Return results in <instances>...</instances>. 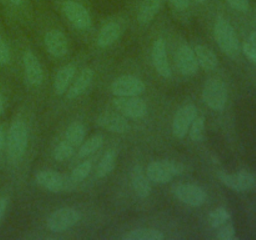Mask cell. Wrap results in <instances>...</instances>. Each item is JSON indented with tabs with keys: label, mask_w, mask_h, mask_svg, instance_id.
Listing matches in <instances>:
<instances>
[{
	"label": "cell",
	"mask_w": 256,
	"mask_h": 240,
	"mask_svg": "<svg viewBox=\"0 0 256 240\" xmlns=\"http://www.w3.org/2000/svg\"><path fill=\"white\" fill-rule=\"evenodd\" d=\"M214 36L218 45L228 56L235 58L242 52V45L232 25L224 18H218L214 28Z\"/></svg>",
	"instance_id": "obj_1"
},
{
	"label": "cell",
	"mask_w": 256,
	"mask_h": 240,
	"mask_svg": "<svg viewBox=\"0 0 256 240\" xmlns=\"http://www.w3.org/2000/svg\"><path fill=\"white\" fill-rule=\"evenodd\" d=\"M28 142H29V132L26 124L22 120H15L10 125L9 134L6 138L8 155L12 162H18L22 159L26 152Z\"/></svg>",
	"instance_id": "obj_2"
},
{
	"label": "cell",
	"mask_w": 256,
	"mask_h": 240,
	"mask_svg": "<svg viewBox=\"0 0 256 240\" xmlns=\"http://www.w3.org/2000/svg\"><path fill=\"white\" fill-rule=\"evenodd\" d=\"M202 99L210 109L222 112L228 102V88L220 79H209L204 85Z\"/></svg>",
	"instance_id": "obj_3"
},
{
	"label": "cell",
	"mask_w": 256,
	"mask_h": 240,
	"mask_svg": "<svg viewBox=\"0 0 256 240\" xmlns=\"http://www.w3.org/2000/svg\"><path fill=\"white\" fill-rule=\"evenodd\" d=\"M82 220V214L72 208H62L52 212L48 219V228L52 232H64Z\"/></svg>",
	"instance_id": "obj_4"
},
{
	"label": "cell",
	"mask_w": 256,
	"mask_h": 240,
	"mask_svg": "<svg viewBox=\"0 0 256 240\" xmlns=\"http://www.w3.org/2000/svg\"><path fill=\"white\" fill-rule=\"evenodd\" d=\"M114 106L120 114L129 119H142L148 114V105L139 96H116Z\"/></svg>",
	"instance_id": "obj_5"
},
{
	"label": "cell",
	"mask_w": 256,
	"mask_h": 240,
	"mask_svg": "<svg viewBox=\"0 0 256 240\" xmlns=\"http://www.w3.org/2000/svg\"><path fill=\"white\" fill-rule=\"evenodd\" d=\"M144 92V82L132 75L118 78L112 84V92L115 96H140Z\"/></svg>",
	"instance_id": "obj_6"
},
{
	"label": "cell",
	"mask_w": 256,
	"mask_h": 240,
	"mask_svg": "<svg viewBox=\"0 0 256 240\" xmlns=\"http://www.w3.org/2000/svg\"><path fill=\"white\" fill-rule=\"evenodd\" d=\"M174 194L178 200L190 206L199 208L206 202V192L194 184H180L174 188Z\"/></svg>",
	"instance_id": "obj_7"
},
{
	"label": "cell",
	"mask_w": 256,
	"mask_h": 240,
	"mask_svg": "<svg viewBox=\"0 0 256 240\" xmlns=\"http://www.w3.org/2000/svg\"><path fill=\"white\" fill-rule=\"evenodd\" d=\"M219 179L225 186L234 192H249L255 186L256 179L249 172H239L235 174H226V172H220Z\"/></svg>",
	"instance_id": "obj_8"
},
{
	"label": "cell",
	"mask_w": 256,
	"mask_h": 240,
	"mask_svg": "<svg viewBox=\"0 0 256 240\" xmlns=\"http://www.w3.org/2000/svg\"><path fill=\"white\" fill-rule=\"evenodd\" d=\"M65 16L75 28L80 30H88L92 26V16L86 8L76 2H66L62 6Z\"/></svg>",
	"instance_id": "obj_9"
},
{
	"label": "cell",
	"mask_w": 256,
	"mask_h": 240,
	"mask_svg": "<svg viewBox=\"0 0 256 240\" xmlns=\"http://www.w3.org/2000/svg\"><path fill=\"white\" fill-rule=\"evenodd\" d=\"M198 116V109L195 105L190 104L182 108L175 114L174 122H172V132L178 139H184L189 132V128L195 118Z\"/></svg>",
	"instance_id": "obj_10"
},
{
	"label": "cell",
	"mask_w": 256,
	"mask_h": 240,
	"mask_svg": "<svg viewBox=\"0 0 256 240\" xmlns=\"http://www.w3.org/2000/svg\"><path fill=\"white\" fill-rule=\"evenodd\" d=\"M98 124L102 129L108 130L115 134H125L130 130V124L128 122V118L120 114L119 112H104L98 116Z\"/></svg>",
	"instance_id": "obj_11"
},
{
	"label": "cell",
	"mask_w": 256,
	"mask_h": 240,
	"mask_svg": "<svg viewBox=\"0 0 256 240\" xmlns=\"http://www.w3.org/2000/svg\"><path fill=\"white\" fill-rule=\"evenodd\" d=\"M36 182L40 186L44 188V189L49 190V192H60L66 190L70 186V182H72V180L70 179L69 182L64 175H62L58 172L42 170V172H38Z\"/></svg>",
	"instance_id": "obj_12"
},
{
	"label": "cell",
	"mask_w": 256,
	"mask_h": 240,
	"mask_svg": "<svg viewBox=\"0 0 256 240\" xmlns=\"http://www.w3.org/2000/svg\"><path fill=\"white\" fill-rule=\"evenodd\" d=\"M152 64H154L155 70L160 76L169 79L172 78V69H170L169 59H168V52H166V44L162 39L155 40L154 45H152Z\"/></svg>",
	"instance_id": "obj_13"
},
{
	"label": "cell",
	"mask_w": 256,
	"mask_h": 240,
	"mask_svg": "<svg viewBox=\"0 0 256 240\" xmlns=\"http://www.w3.org/2000/svg\"><path fill=\"white\" fill-rule=\"evenodd\" d=\"M22 62H24V72H25V79L28 80L30 85L32 86H39L42 84L44 80V72L40 62L35 54L30 50L24 52L22 56Z\"/></svg>",
	"instance_id": "obj_14"
},
{
	"label": "cell",
	"mask_w": 256,
	"mask_h": 240,
	"mask_svg": "<svg viewBox=\"0 0 256 240\" xmlns=\"http://www.w3.org/2000/svg\"><path fill=\"white\" fill-rule=\"evenodd\" d=\"M45 48L48 52L55 58H62L68 54V39L60 30H50L44 38Z\"/></svg>",
	"instance_id": "obj_15"
},
{
	"label": "cell",
	"mask_w": 256,
	"mask_h": 240,
	"mask_svg": "<svg viewBox=\"0 0 256 240\" xmlns=\"http://www.w3.org/2000/svg\"><path fill=\"white\" fill-rule=\"evenodd\" d=\"M178 65L180 72L186 76H192L199 70V62H198L195 52L189 45H182L178 52Z\"/></svg>",
	"instance_id": "obj_16"
},
{
	"label": "cell",
	"mask_w": 256,
	"mask_h": 240,
	"mask_svg": "<svg viewBox=\"0 0 256 240\" xmlns=\"http://www.w3.org/2000/svg\"><path fill=\"white\" fill-rule=\"evenodd\" d=\"M146 175L150 182H156V184H168L174 178V174L172 172L169 164H168V160L150 162L148 165Z\"/></svg>",
	"instance_id": "obj_17"
},
{
	"label": "cell",
	"mask_w": 256,
	"mask_h": 240,
	"mask_svg": "<svg viewBox=\"0 0 256 240\" xmlns=\"http://www.w3.org/2000/svg\"><path fill=\"white\" fill-rule=\"evenodd\" d=\"M94 70H92L90 68L82 70V72L79 74L78 79L75 80L74 84L72 85L70 89H68L66 92V98L69 100H74L76 98L82 96L85 92L88 90V88L92 85V80H94Z\"/></svg>",
	"instance_id": "obj_18"
},
{
	"label": "cell",
	"mask_w": 256,
	"mask_h": 240,
	"mask_svg": "<svg viewBox=\"0 0 256 240\" xmlns=\"http://www.w3.org/2000/svg\"><path fill=\"white\" fill-rule=\"evenodd\" d=\"M132 184L138 196L145 199V198H148L150 195V192H152L150 180L148 178L146 172H144V169L140 165H135L134 169H132Z\"/></svg>",
	"instance_id": "obj_19"
},
{
	"label": "cell",
	"mask_w": 256,
	"mask_h": 240,
	"mask_svg": "<svg viewBox=\"0 0 256 240\" xmlns=\"http://www.w3.org/2000/svg\"><path fill=\"white\" fill-rule=\"evenodd\" d=\"M75 74H76V66L74 64L65 65L58 72L54 80V90L58 95H62L68 92L70 82L74 80Z\"/></svg>",
	"instance_id": "obj_20"
},
{
	"label": "cell",
	"mask_w": 256,
	"mask_h": 240,
	"mask_svg": "<svg viewBox=\"0 0 256 240\" xmlns=\"http://www.w3.org/2000/svg\"><path fill=\"white\" fill-rule=\"evenodd\" d=\"M122 29L118 22H109L102 28L98 36V45L100 48L112 46L122 36Z\"/></svg>",
	"instance_id": "obj_21"
},
{
	"label": "cell",
	"mask_w": 256,
	"mask_h": 240,
	"mask_svg": "<svg viewBox=\"0 0 256 240\" xmlns=\"http://www.w3.org/2000/svg\"><path fill=\"white\" fill-rule=\"evenodd\" d=\"M194 52L196 55L199 66H202L206 72L216 69L218 65H219V60H218L216 54L210 48L205 46V45H198Z\"/></svg>",
	"instance_id": "obj_22"
},
{
	"label": "cell",
	"mask_w": 256,
	"mask_h": 240,
	"mask_svg": "<svg viewBox=\"0 0 256 240\" xmlns=\"http://www.w3.org/2000/svg\"><path fill=\"white\" fill-rule=\"evenodd\" d=\"M162 8V0H144L138 12V20L142 25H146L156 16Z\"/></svg>",
	"instance_id": "obj_23"
},
{
	"label": "cell",
	"mask_w": 256,
	"mask_h": 240,
	"mask_svg": "<svg viewBox=\"0 0 256 240\" xmlns=\"http://www.w3.org/2000/svg\"><path fill=\"white\" fill-rule=\"evenodd\" d=\"M85 135H86V130H85L84 124H82L80 122H74L68 126L65 140H68L70 144L76 148L84 142Z\"/></svg>",
	"instance_id": "obj_24"
},
{
	"label": "cell",
	"mask_w": 256,
	"mask_h": 240,
	"mask_svg": "<svg viewBox=\"0 0 256 240\" xmlns=\"http://www.w3.org/2000/svg\"><path fill=\"white\" fill-rule=\"evenodd\" d=\"M164 234L155 229H135L122 236L124 240H162Z\"/></svg>",
	"instance_id": "obj_25"
},
{
	"label": "cell",
	"mask_w": 256,
	"mask_h": 240,
	"mask_svg": "<svg viewBox=\"0 0 256 240\" xmlns=\"http://www.w3.org/2000/svg\"><path fill=\"white\" fill-rule=\"evenodd\" d=\"M115 164H116V152L114 150H109L108 152H105L104 156L100 160L99 165H98L96 176L99 179L108 176L114 170Z\"/></svg>",
	"instance_id": "obj_26"
},
{
	"label": "cell",
	"mask_w": 256,
	"mask_h": 240,
	"mask_svg": "<svg viewBox=\"0 0 256 240\" xmlns=\"http://www.w3.org/2000/svg\"><path fill=\"white\" fill-rule=\"evenodd\" d=\"M102 145H104V138L102 135H94L85 142H82L78 155H79L80 159H84V158L90 156L92 154L96 152L98 150L102 149Z\"/></svg>",
	"instance_id": "obj_27"
},
{
	"label": "cell",
	"mask_w": 256,
	"mask_h": 240,
	"mask_svg": "<svg viewBox=\"0 0 256 240\" xmlns=\"http://www.w3.org/2000/svg\"><path fill=\"white\" fill-rule=\"evenodd\" d=\"M230 219H232V215L225 208H218L209 215V222L214 229H219L222 225L228 224Z\"/></svg>",
	"instance_id": "obj_28"
},
{
	"label": "cell",
	"mask_w": 256,
	"mask_h": 240,
	"mask_svg": "<svg viewBox=\"0 0 256 240\" xmlns=\"http://www.w3.org/2000/svg\"><path fill=\"white\" fill-rule=\"evenodd\" d=\"M205 134V118L196 116L189 128V135L192 142H202Z\"/></svg>",
	"instance_id": "obj_29"
},
{
	"label": "cell",
	"mask_w": 256,
	"mask_h": 240,
	"mask_svg": "<svg viewBox=\"0 0 256 240\" xmlns=\"http://www.w3.org/2000/svg\"><path fill=\"white\" fill-rule=\"evenodd\" d=\"M75 152V146L70 144L68 140L60 142L54 150V158L58 162H65V160L70 159V158L74 155Z\"/></svg>",
	"instance_id": "obj_30"
},
{
	"label": "cell",
	"mask_w": 256,
	"mask_h": 240,
	"mask_svg": "<svg viewBox=\"0 0 256 240\" xmlns=\"http://www.w3.org/2000/svg\"><path fill=\"white\" fill-rule=\"evenodd\" d=\"M92 165L90 162H82L80 165H78L72 172V176L70 179L72 180V182H82L89 176V174L92 172Z\"/></svg>",
	"instance_id": "obj_31"
},
{
	"label": "cell",
	"mask_w": 256,
	"mask_h": 240,
	"mask_svg": "<svg viewBox=\"0 0 256 240\" xmlns=\"http://www.w3.org/2000/svg\"><path fill=\"white\" fill-rule=\"evenodd\" d=\"M219 232H218V239L220 240H232L236 238L235 235V228L232 224H225L222 228H219Z\"/></svg>",
	"instance_id": "obj_32"
},
{
	"label": "cell",
	"mask_w": 256,
	"mask_h": 240,
	"mask_svg": "<svg viewBox=\"0 0 256 240\" xmlns=\"http://www.w3.org/2000/svg\"><path fill=\"white\" fill-rule=\"evenodd\" d=\"M226 2H229L232 9L238 10V12H246L250 9L249 0H226Z\"/></svg>",
	"instance_id": "obj_33"
},
{
	"label": "cell",
	"mask_w": 256,
	"mask_h": 240,
	"mask_svg": "<svg viewBox=\"0 0 256 240\" xmlns=\"http://www.w3.org/2000/svg\"><path fill=\"white\" fill-rule=\"evenodd\" d=\"M10 62V50L4 40L0 38V65H6Z\"/></svg>",
	"instance_id": "obj_34"
},
{
	"label": "cell",
	"mask_w": 256,
	"mask_h": 240,
	"mask_svg": "<svg viewBox=\"0 0 256 240\" xmlns=\"http://www.w3.org/2000/svg\"><path fill=\"white\" fill-rule=\"evenodd\" d=\"M242 52L250 62L256 64V48L252 42H244L242 44Z\"/></svg>",
	"instance_id": "obj_35"
},
{
	"label": "cell",
	"mask_w": 256,
	"mask_h": 240,
	"mask_svg": "<svg viewBox=\"0 0 256 240\" xmlns=\"http://www.w3.org/2000/svg\"><path fill=\"white\" fill-rule=\"evenodd\" d=\"M170 2L178 10H186L190 5V0H170Z\"/></svg>",
	"instance_id": "obj_36"
},
{
	"label": "cell",
	"mask_w": 256,
	"mask_h": 240,
	"mask_svg": "<svg viewBox=\"0 0 256 240\" xmlns=\"http://www.w3.org/2000/svg\"><path fill=\"white\" fill-rule=\"evenodd\" d=\"M6 148V132H5L4 126L0 125V150H4Z\"/></svg>",
	"instance_id": "obj_37"
},
{
	"label": "cell",
	"mask_w": 256,
	"mask_h": 240,
	"mask_svg": "<svg viewBox=\"0 0 256 240\" xmlns=\"http://www.w3.org/2000/svg\"><path fill=\"white\" fill-rule=\"evenodd\" d=\"M6 208H8V200L5 199V198H0V222H2V216H4Z\"/></svg>",
	"instance_id": "obj_38"
},
{
	"label": "cell",
	"mask_w": 256,
	"mask_h": 240,
	"mask_svg": "<svg viewBox=\"0 0 256 240\" xmlns=\"http://www.w3.org/2000/svg\"><path fill=\"white\" fill-rule=\"evenodd\" d=\"M4 109H5V100H4V96L0 94V115L4 112Z\"/></svg>",
	"instance_id": "obj_39"
},
{
	"label": "cell",
	"mask_w": 256,
	"mask_h": 240,
	"mask_svg": "<svg viewBox=\"0 0 256 240\" xmlns=\"http://www.w3.org/2000/svg\"><path fill=\"white\" fill-rule=\"evenodd\" d=\"M250 42H252V44L256 48V32L250 34Z\"/></svg>",
	"instance_id": "obj_40"
},
{
	"label": "cell",
	"mask_w": 256,
	"mask_h": 240,
	"mask_svg": "<svg viewBox=\"0 0 256 240\" xmlns=\"http://www.w3.org/2000/svg\"><path fill=\"white\" fill-rule=\"evenodd\" d=\"M9 2L14 5H20L22 2V0H9Z\"/></svg>",
	"instance_id": "obj_41"
},
{
	"label": "cell",
	"mask_w": 256,
	"mask_h": 240,
	"mask_svg": "<svg viewBox=\"0 0 256 240\" xmlns=\"http://www.w3.org/2000/svg\"><path fill=\"white\" fill-rule=\"evenodd\" d=\"M195 2H199V4H202V2H204L205 0H195Z\"/></svg>",
	"instance_id": "obj_42"
},
{
	"label": "cell",
	"mask_w": 256,
	"mask_h": 240,
	"mask_svg": "<svg viewBox=\"0 0 256 240\" xmlns=\"http://www.w3.org/2000/svg\"><path fill=\"white\" fill-rule=\"evenodd\" d=\"M255 12H256V9H255Z\"/></svg>",
	"instance_id": "obj_43"
}]
</instances>
